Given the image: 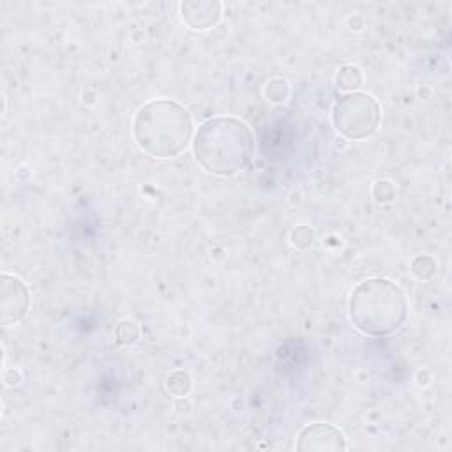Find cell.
<instances>
[{"instance_id":"4","label":"cell","mask_w":452,"mask_h":452,"mask_svg":"<svg viewBox=\"0 0 452 452\" xmlns=\"http://www.w3.org/2000/svg\"><path fill=\"white\" fill-rule=\"evenodd\" d=\"M380 104L369 94L348 92L336 101L333 122L341 137L348 140H366L380 126Z\"/></svg>"},{"instance_id":"1","label":"cell","mask_w":452,"mask_h":452,"mask_svg":"<svg viewBox=\"0 0 452 452\" xmlns=\"http://www.w3.org/2000/svg\"><path fill=\"white\" fill-rule=\"evenodd\" d=\"M193 154L205 172L216 177H232L251 163L255 137L242 120L214 117L204 122L195 135Z\"/></svg>"},{"instance_id":"9","label":"cell","mask_w":452,"mask_h":452,"mask_svg":"<svg viewBox=\"0 0 452 452\" xmlns=\"http://www.w3.org/2000/svg\"><path fill=\"white\" fill-rule=\"evenodd\" d=\"M193 389V380L191 376L188 375L182 369H177V371L170 373V376L166 378V391H168L172 396L177 397H186Z\"/></svg>"},{"instance_id":"2","label":"cell","mask_w":452,"mask_h":452,"mask_svg":"<svg viewBox=\"0 0 452 452\" xmlns=\"http://www.w3.org/2000/svg\"><path fill=\"white\" fill-rule=\"evenodd\" d=\"M132 135L145 154L157 159H170L188 148L193 137V120L182 104L156 99L138 110Z\"/></svg>"},{"instance_id":"12","label":"cell","mask_w":452,"mask_h":452,"mask_svg":"<svg viewBox=\"0 0 452 452\" xmlns=\"http://www.w3.org/2000/svg\"><path fill=\"white\" fill-rule=\"evenodd\" d=\"M316 239V233L311 226H306V224H300L297 228L292 230L290 233V240H292V246L297 249H309L313 246Z\"/></svg>"},{"instance_id":"5","label":"cell","mask_w":452,"mask_h":452,"mask_svg":"<svg viewBox=\"0 0 452 452\" xmlns=\"http://www.w3.org/2000/svg\"><path fill=\"white\" fill-rule=\"evenodd\" d=\"M0 304H2V324L12 325L23 320L30 306V293L20 277L2 274Z\"/></svg>"},{"instance_id":"7","label":"cell","mask_w":452,"mask_h":452,"mask_svg":"<svg viewBox=\"0 0 452 452\" xmlns=\"http://www.w3.org/2000/svg\"><path fill=\"white\" fill-rule=\"evenodd\" d=\"M180 17L193 30H208L216 27L223 17V4L214 0H191L180 4Z\"/></svg>"},{"instance_id":"11","label":"cell","mask_w":452,"mask_h":452,"mask_svg":"<svg viewBox=\"0 0 452 452\" xmlns=\"http://www.w3.org/2000/svg\"><path fill=\"white\" fill-rule=\"evenodd\" d=\"M115 337H117V343L124 344V346L135 344L138 340H140V327L131 320L120 322L115 328Z\"/></svg>"},{"instance_id":"14","label":"cell","mask_w":452,"mask_h":452,"mask_svg":"<svg viewBox=\"0 0 452 452\" xmlns=\"http://www.w3.org/2000/svg\"><path fill=\"white\" fill-rule=\"evenodd\" d=\"M376 204H391L396 198V186L391 180H378L371 189Z\"/></svg>"},{"instance_id":"10","label":"cell","mask_w":452,"mask_h":452,"mask_svg":"<svg viewBox=\"0 0 452 452\" xmlns=\"http://www.w3.org/2000/svg\"><path fill=\"white\" fill-rule=\"evenodd\" d=\"M412 273L417 279L428 281L435 276L436 273V262L433 256L419 255L412 260Z\"/></svg>"},{"instance_id":"3","label":"cell","mask_w":452,"mask_h":452,"mask_svg":"<svg viewBox=\"0 0 452 452\" xmlns=\"http://www.w3.org/2000/svg\"><path fill=\"white\" fill-rule=\"evenodd\" d=\"M348 309L352 324L368 336H389L400 331L409 318L406 295L385 277H369L357 284Z\"/></svg>"},{"instance_id":"8","label":"cell","mask_w":452,"mask_h":452,"mask_svg":"<svg viewBox=\"0 0 452 452\" xmlns=\"http://www.w3.org/2000/svg\"><path fill=\"white\" fill-rule=\"evenodd\" d=\"M362 81H364L362 71H360L357 66H350V64L343 66L336 77L337 88H341V90H344V92H355L357 88L362 87Z\"/></svg>"},{"instance_id":"6","label":"cell","mask_w":452,"mask_h":452,"mask_svg":"<svg viewBox=\"0 0 452 452\" xmlns=\"http://www.w3.org/2000/svg\"><path fill=\"white\" fill-rule=\"evenodd\" d=\"M297 449L304 452H340L346 449V438L333 424H311L299 433Z\"/></svg>"},{"instance_id":"13","label":"cell","mask_w":452,"mask_h":452,"mask_svg":"<svg viewBox=\"0 0 452 452\" xmlns=\"http://www.w3.org/2000/svg\"><path fill=\"white\" fill-rule=\"evenodd\" d=\"M290 88L283 78H274L265 85V97L273 103H284L288 99Z\"/></svg>"},{"instance_id":"15","label":"cell","mask_w":452,"mask_h":452,"mask_svg":"<svg viewBox=\"0 0 452 452\" xmlns=\"http://www.w3.org/2000/svg\"><path fill=\"white\" fill-rule=\"evenodd\" d=\"M4 382L6 385H18L21 382V375L18 371H14V369H9L4 375Z\"/></svg>"}]
</instances>
